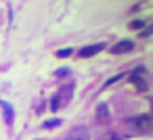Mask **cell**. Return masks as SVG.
<instances>
[{
  "label": "cell",
  "instance_id": "6da1fadb",
  "mask_svg": "<svg viewBox=\"0 0 153 140\" xmlns=\"http://www.w3.org/2000/svg\"><path fill=\"white\" fill-rule=\"evenodd\" d=\"M69 98H71V90H69V88H61V90L53 96V100H51V111H59Z\"/></svg>",
  "mask_w": 153,
  "mask_h": 140
},
{
  "label": "cell",
  "instance_id": "5b68a950",
  "mask_svg": "<svg viewBox=\"0 0 153 140\" xmlns=\"http://www.w3.org/2000/svg\"><path fill=\"white\" fill-rule=\"evenodd\" d=\"M130 125L136 127V130H140V132H145V130L151 127V117H149V115H140V117H136V119H130Z\"/></svg>",
  "mask_w": 153,
  "mask_h": 140
},
{
  "label": "cell",
  "instance_id": "7c38bea8",
  "mask_svg": "<svg viewBox=\"0 0 153 140\" xmlns=\"http://www.w3.org/2000/svg\"><path fill=\"white\" fill-rule=\"evenodd\" d=\"M149 34H151V27H147V29H143V34H140V36H143V38H147Z\"/></svg>",
  "mask_w": 153,
  "mask_h": 140
},
{
  "label": "cell",
  "instance_id": "8fae6325",
  "mask_svg": "<svg viewBox=\"0 0 153 140\" xmlns=\"http://www.w3.org/2000/svg\"><path fill=\"white\" fill-rule=\"evenodd\" d=\"M105 140H122V138H120V136H115V134H109Z\"/></svg>",
  "mask_w": 153,
  "mask_h": 140
},
{
  "label": "cell",
  "instance_id": "ba28073f",
  "mask_svg": "<svg viewBox=\"0 0 153 140\" xmlns=\"http://www.w3.org/2000/svg\"><path fill=\"white\" fill-rule=\"evenodd\" d=\"M147 21H140V19H136V21H132L130 23V29H143V25H145Z\"/></svg>",
  "mask_w": 153,
  "mask_h": 140
},
{
  "label": "cell",
  "instance_id": "3957f363",
  "mask_svg": "<svg viewBox=\"0 0 153 140\" xmlns=\"http://www.w3.org/2000/svg\"><path fill=\"white\" fill-rule=\"evenodd\" d=\"M101 50H105V42H99V44L84 46V48L80 50V57H82V59H88V57H94V55H99Z\"/></svg>",
  "mask_w": 153,
  "mask_h": 140
},
{
  "label": "cell",
  "instance_id": "277c9868",
  "mask_svg": "<svg viewBox=\"0 0 153 140\" xmlns=\"http://www.w3.org/2000/svg\"><path fill=\"white\" fill-rule=\"evenodd\" d=\"M63 140H90V134L86 127H74Z\"/></svg>",
  "mask_w": 153,
  "mask_h": 140
},
{
  "label": "cell",
  "instance_id": "30bf717a",
  "mask_svg": "<svg viewBox=\"0 0 153 140\" xmlns=\"http://www.w3.org/2000/svg\"><path fill=\"white\" fill-rule=\"evenodd\" d=\"M67 73H69L67 69H59V71H57V75H59V77H63V75H67Z\"/></svg>",
  "mask_w": 153,
  "mask_h": 140
},
{
  "label": "cell",
  "instance_id": "52a82bcc",
  "mask_svg": "<svg viewBox=\"0 0 153 140\" xmlns=\"http://www.w3.org/2000/svg\"><path fill=\"white\" fill-rule=\"evenodd\" d=\"M71 55H74V48H61V50H57V57L59 59H67Z\"/></svg>",
  "mask_w": 153,
  "mask_h": 140
},
{
  "label": "cell",
  "instance_id": "9c48e42d",
  "mask_svg": "<svg viewBox=\"0 0 153 140\" xmlns=\"http://www.w3.org/2000/svg\"><path fill=\"white\" fill-rule=\"evenodd\" d=\"M59 123H61V119H53V121H46L44 127H55V125H59Z\"/></svg>",
  "mask_w": 153,
  "mask_h": 140
},
{
  "label": "cell",
  "instance_id": "8992f818",
  "mask_svg": "<svg viewBox=\"0 0 153 140\" xmlns=\"http://www.w3.org/2000/svg\"><path fill=\"white\" fill-rule=\"evenodd\" d=\"M2 109L7 113V123H13V109H11V105L9 102H2Z\"/></svg>",
  "mask_w": 153,
  "mask_h": 140
},
{
  "label": "cell",
  "instance_id": "7a4b0ae2",
  "mask_svg": "<svg viewBox=\"0 0 153 140\" xmlns=\"http://www.w3.org/2000/svg\"><path fill=\"white\" fill-rule=\"evenodd\" d=\"M130 50H134V42L132 40H120L117 44L111 46L113 55H124V52H130Z\"/></svg>",
  "mask_w": 153,
  "mask_h": 140
}]
</instances>
